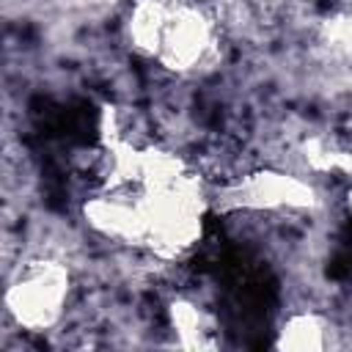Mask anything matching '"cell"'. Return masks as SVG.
<instances>
[{"label": "cell", "instance_id": "cell-1", "mask_svg": "<svg viewBox=\"0 0 352 352\" xmlns=\"http://www.w3.org/2000/svg\"><path fill=\"white\" fill-rule=\"evenodd\" d=\"M148 214L146 248H151L160 258L184 256L204 231V214L209 209V198L198 182V176L184 173L179 182L157 190H140Z\"/></svg>", "mask_w": 352, "mask_h": 352}, {"label": "cell", "instance_id": "cell-2", "mask_svg": "<svg viewBox=\"0 0 352 352\" xmlns=\"http://www.w3.org/2000/svg\"><path fill=\"white\" fill-rule=\"evenodd\" d=\"M69 270L60 261L38 258L19 270L6 292V308L25 330H50L69 300Z\"/></svg>", "mask_w": 352, "mask_h": 352}, {"label": "cell", "instance_id": "cell-3", "mask_svg": "<svg viewBox=\"0 0 352 352\" xmlns=\"http://www.w3.org/2000/svg\"><path fill=\"white\" fill-rule=\"evenodd\" d=\"M217 212H278V209H314L316 190L294 173L283 170H256L226 187L212 198Z\"/></svg>", "mask_w": 352, "mask_h": 352}, {"label": "cell", "instance_id": "cell-4", "mask_svg": "<svg viewBox=\"0 0 352 352\" xmlns=\"http://www.w3.org/2000/svg\"><path fill=\"white\" fill-rule=\"evenodd\" d=\"M214 52V28L209 16L190 3H173L157 60L170 72H195Z\"/></svg>", "mask_w": 352, "mask_h": 352}, {"label": "cell", "instance_id": "cell-5", "mask_svg": "<svg viewBox=\"0 0 352 352\" xmlns=\"http://www.w3.org/2000/svg\"><path fill=\"white\" fill-rule=\"evenodd\" d=\"M82 214L91 228H96L99 234L110 239L129 242V245H146L148 214H146L143 192L132 198L126 187H110V192H102L85 201Z\"/></svg>", "mask_w": 352, "mask_h": 352}, {"label": "cell", "instance_id": "cell-6", "mask_svg": "<svg viewBox=\"0 0 352 352\" xmlns=\"http://www.w3.org/2000/svg\"><path fill=\"white\" fill-rule=\"evenodd\" d=\"M176 0H138L129 14V41L138 52L157 58Z\"/></svg>", "mask_w": 352, "mask_h": 352}, {"label": "cell", "instance_id": "cell-7", "mask_svg": "<svg viewBox=\"0 0 352 352\" xmlns=\"http://www.w3.org/2000/svg\"><path fill=\"white\" fill-rule=\"evenodd\" d=\"M327 346H330V324L314 311L289 316L275 336V349L280 352H322Z\"/></svg>", "mask_w": 352, "mask_h": 352}, {"label": "cell", "instance_id": "cell-8", "mask_svg": "<svg viewBox=\"0 0 352 352\" xmlns=\"http://www.w3.org/2000/svg\"><path fill=\"white\" fill-rule=\"evenodd\" d=\"M168 319L179 344L184 349H212L214 341V319L190 300H173L168 308Z\"/></svg>", "mask_w": 352, "mask_h": 352}, {"label": "cell", "instance_id": "cell-9", "mask_svg": "<svg viewBox=\"0 0 352 352\" xmlns=\"http://www.w3.org/2000/svg\"><path fill=\"white\" fill-rule=\"evenodd\" d=\"M305 162L319 173H349L352 176V151L338 148L324 138H311L302 143Z\"/></svg>", "mask_w": 352, "mask_h": 352}, {"label": "cell", "instance_id": "cell-10", "mask_svg": "<svg viewBox=\"0 0 352 352\" xmlns=\"http://www.w3.org/2000/svg\"><path fill=\"white\" fill-rule=\"evenodd\" d=\"M322 36H324V41L333 50H338L341 55H346L352 60V11L338 14V16H330L322 25Z\"/></svg>", "mask_w": 352, "mask_h": 352}, {"label": "cell", "instance_id": "cell-11", "mask_svg": "<svg viewBox=\"0 0 352 352\" xmlns=\"http://www.w3.org/2000/svg\"><path fill=\"white\" fill-rule=\"evenodd\" d=\"M346 204H349V209H352V190L346 192Z\"/></svg>", "mask_w": 352, "mask_h": 352}]
</instances>
